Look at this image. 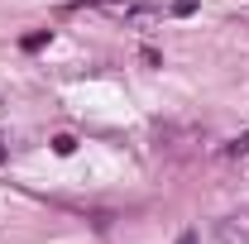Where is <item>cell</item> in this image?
<instances>
[{
	"mask_svg": "<svg viewBox=\"0 0 249 244\" xmlns=\"http://www.w3.org/2000/svg\"><path fill=\"white\" fill-rule=\"evenodd\" d=\"M5 158H10V149H5V139H0V163H5Z\"/></svg>",
	"mask_w": 249,
	"mask_h": 244,
	"instance_id": "cell-8",
	"label": "cell"
},
{
	"mask_svg": "<svg viewBox=\"0 0 249 244\" xmlns=\"http://www.w3.org/2000/svg\"><path fill=\"white\" fill-rule=\"evenodd\" d=\"M225 153H230V158H245V153H249V134H240V139H230V144H225Z\"/></svg>",
	"mask_w": 249,
	"mask_h": 244,
	"instance_id": "cell-5",
	"label": "cell"
},
{
	"mask_svg": "<svg viewBox=\"0 0 249 244\" xmlns=\"http://www.w3.org/2000/svg\"><path fill=\"white\" fill-rule=\"evenodd\" d=\"M178 244H196V235H192V230H187V235H182V240H178Z\"/></svg>",
	"mask_w": 249,
	"mask_h": 244,
	"instance_id": "cell-7",
	"label": "cell"
},
{
	"mask_svg": "<svg viewBox=\"0 0 249 244\" xmlns=\"http://www.w3.org/2000/svg\"><path fill=\"white\" fill-rule=\"evenodd\" d=\"M48 38H53L48 29H34V34H24V38H19V48H24V53H38V48H48Z\"/></svg>",
	"mask_w": 249,
	"mask_h": 244,
	"instance_id": "cell-3",
	"label": "cell"
},
{
	"mask_svg": "<svg viewBox=\"0 0 249 244\" xmlns=\"http://www.w3.org/2000/svg\"><path fill=\"white\" fill-rule=\"evenodd\" d=\"M101 10H110V15H120V19H134V24H149V19L163 15L149 0H101Z\"/></svg>",
	"mask_w": 249,
	"mask_h": 244,
	"instance_id": "cell-1",
	"label": "cell"
},
{
	"mask_svg": "<svg viewBox=\"0 0 249 244\" xmlns=\"http://www.w3.org/2000/svg\"><path fill=\"white\" fill-rule=\"evenodd\" d=\"M173 15L187 19V15H196V0H173Z\"/></svg>",
	"mask_w": 249,
	"mask_h": 244,
	"instance_id": "cell-6",
	"label": "cell"
},
{
	"mask_svg": "<svg viewBox=\"0 0 249 244\" xmlns=\"http://www.w3.org/2000/svg\"><path fill=\"white\" fill-rule=\"evenodd\" d=\"M72 149H77V139H72V134H53V153H58V158H67Z\"/></svg>",
	"mask_w": 249,
	"mask_h": 244,
	"instance_id": "cell-4",
	"label": "cell"
},
{
	"mask_svg": "<svg viewBox=\"0 0 249 244\" xmlns=\"http://www.w3.org/2000/svg\"><path fill=\"white\" fill-rule=\"evenodd\" d=\"M216 240L220 244H249V211L220 215V220H216Z\"/></svg>",
	"mask_w": 249,
	"mask_h": 244,
	"instance_id": "cell-2",
	"label": "cell"
}]
</instances>
